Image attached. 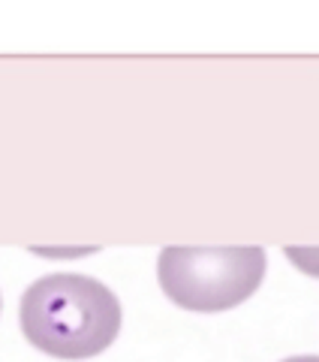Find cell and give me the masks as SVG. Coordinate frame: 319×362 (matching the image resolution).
<instances>
[{
  "label": "cell",
  "instance_id": "obj_3",
  "mask_svg": "<svg viewBox=\"0 0 319 362\" xmlns=\"http://www.w3.org/2000/svg\"><path fill=\"white\" fill-rule=\"evenodd\" d=\"M287 257L307 275L319 278V247H287Z\"/></svg>",
  "mask_w": 319,
  "mask_h": 362
},
{
  "label": "cell",
  "instance_id": "obj_2",
  "mask_svg": "<svg viewBox=\"0 0 319 362\" xmlns=\"http://www.w3.org/2000/svg\"><path fill=\"white\" fill-rule=\"evenodd\" d=\"M262 247H163L157 259L160 287L178 308L229 311L247 302L265 278Z\"/></svg>",
  "mask_w": 319,
  "mask_h": 362
},
{
  "label": "cell",
  "instance_id": "obj_1",
  "mask_svg": "<svg viewBox=\"0 0 319 362\" xmlns=\"http://www.w3.org/2000/svg\"><path fill=\"white\" fill-rule=\"evenodd\" d=\"M18 323L28 341L58 359H90L121 332V302L88 275H49L25 290Z\"/></svg>",
  "mask_w": 319,
  "mask_h": 362
},
{
  "label": "cell",
  "instance_id": "obj_4",
  "mask_svg": "<svg viewBox=\"0 0 319 362\" xmlns=\"http://www.w3.org/2000/svg\"><path fill=\"white\" fill-rule=\"evenodd\" d=\"M283 362H319V356H292V359H283Z\"/></svg>",
  "mask_w": 319,
  "mask_h": 362
}]
</instances>
